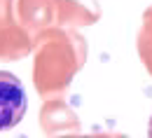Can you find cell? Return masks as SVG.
Returning <instances> with one entry per match:
<instances>
[{
  "instance_id": "1",
  "label": "cell",
  "mask_w": 152,
  "mask_h": 138,
  "mask_svg": "<svg viewBox=\"0 0 152 138\" xmlns=\"http://www.w3.org/2000/svg\"><path fill=\"white\" fill-rule=\"evenodd\" d=\"M28 108L26 89L21 80L7 70H0V131L14 129Z\"/></svg>"
},
{
  "instance_id": "2",
  "label": "cell",
  "mask_w": 152,
  "mask_h": 138,
  "mask_svg": "<svg viewBox=\"0 0 152 138\" xmlns=\"http://www.w3.org/2000/svg\"><path fill=\"white\" fill-rule=\"evenodd\" d=\"M148 134H150V136H152V119H150V131H148Z\"/></svg>"
}]
</instances>
